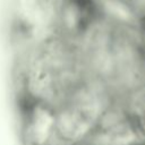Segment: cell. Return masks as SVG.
<instances>
[{
  "mask_svg": "<svg viewBox=\"0 0 145 145\" xmlns=\"http://www.w3.org/2000/svg\"><path fill=\"white\" fill-rule=\"evenodd\" d=\"M134 104L127 111L137 134L145 139V85L138 88Z\"/></svg>",
  "mask_w": 145,
  "mask_h": 145,
  "instance_id": "cell-1",
  "label": "cell"
},
{
  "mask_svg": "<svg viewBox=\"0 0 145 145\" xmlns=\"http://www.w3.org/2000/svg\"><path fill=\"white\" fill-rule=\"evenodd\" d=\"M137 26H138V33L143 41H145V8L138 12V18H137Z\"/></svg>",
  "mask_w": 145,
  "mask_h": 145,
  "instance_id": "cell-2",
  "label": "cell"
},
{
  "mask_svg": "<svg viewBox=\"0 0 145 145\" xmlns=\"http://www.w3.org/2000/svg\"><path fill=\"white\" fill-rule=\"evenodd\" d=\"M125 1H139V0H125ZM145 8V0H140V10H139V12L143 10Z\"/></svg>",
  "mask_w": 145,
  "mask_h": 145,
  "instance_id": "cell-3",
  "label": "cell"
}]
</instances>
